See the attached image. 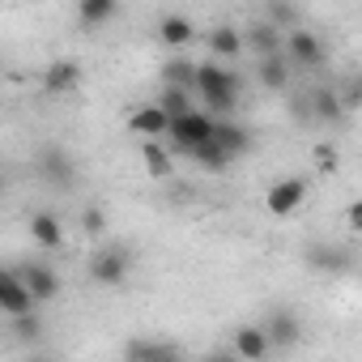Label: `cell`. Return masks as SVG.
I'll use <instances>...</instances> for the list:
<instances>
[{"label":"cell","instance_id":"cell-1","mask_svg":"<svg viewBox=\"0 0 362 362\" xmlns=\"http://www.w3.org/2000/svg\"><path fill=\"white\" fill-rule=\"evenodd\" d=\"M197 94L205 103V111L218 119V115H230L239 107V73H230L226 64L209 60L197 69Z\"/></svg>","mask_w":362,"mask_h":362},{"label":"cell","instance_id":"cell-2","mask_svg":"<svg viewBox=\"0 0 362 362\" xmlns=\"http://www.w3.org/2000/svg\"><path fill=\"white\" fill-rule=\"evenodd\" d=\"M214 136H218V119H214L205 107H197V111L184 115V119H170V145H175V149H184V153L209 145Z\"/></svg>","mask_w":362,"mask_h":362},{"label":"cell","instance_id":"cell-3","mask_svg":"<svg viewBox=\"0 0 362 362\" xmlns=\"http://www.w3.org/2000/svg\"><path fill=\"white\" fill-rule=\"evenodd\" d=\"M0 307H5L9 320H22V315H35V311H39V298L30 294V286L22 281L18 269H5V273H0Z\"/></svg>","mask_w":362,"mask_h":362},{"label":"cell","instance_id":"cell-4","mask_svg":"<svg viewBox=\"0 0 362 362\" xmlns=\"http://www.w3.org/2000/svg\"><path fill=\"white\" fill-rule=\"evenodd\" d=\"M307 201V179L303 175H290V179H277V184L264 192V209L273 218H290L298 205Z\"/></svg>","mask_w":362,"mask_h":362},{"label":"cell","instance_id":"cell-5","mask_svg":"<svg viewBox=\"0 0 362 362\" xmlns=\"http://www.w3.org/2000/svg\"><path fill=\"white\" fill-rule=\"evenodd\" d=\"M35 170H39L43 184H52V188H73V179H77V162H73V153H69V149H56V145L39 153Z\"/></svg>","mask_w":362,"mask_h":362},{"label":"cell","instance_id":"cell-6","mask_svg":"<svg viewBox=\"0 0 362 362\" xmlns=\"http://www.w3.org/2000/svg\"><path fill=\"white\" fill-rule=\"evenodd\" d=\"M124 277H128V252L124 247H103V252H94V260H90V281L94 286H124Z\"/></svg>","mask_w":362,"mask_h":362},{"label":"cell","instance_id":"cell-7","mask_svg":"<svg viewBox=\"0 0 362 362\" xmlns=\"http://www.w3.org/2000/svg\"><path fill=\"white\" fill-rule=\"evenodd\" d=\"M260 328L269 332L273 349H294V345L303 341V324H298V315H294L290 307H269V315H264Z\"/></svg>","mask_w":362,"mask_h":362},{"label":"cell","instance_id":"cell-8","mask_svg":"<svg viewBox=\"0 0 362 362\" xmlns=\"http://www.w3.org/2000/svg\"><path fill=\"white\" fill-rule=\"evenodd\" d=\"M286 60H290V69H320V64H324V43H320V35H311L307 26L294 30V35H286Z\"/></svg>","mask_w":362,"mask_h":362},{"label":"cell","instance_id":"cell-9","mask_svg":"<svg viewBox=\"0 0 362 362\" xmlns=\"http://www.w3.org/2000/svg\"><path fill=\"white\" fill-rule=\"evenodd\" d=\"M230 345H235V358L239 362H264L273 354V341H269V332L260 324H239L235 337H230Z\"/></svg>","mask_w":362,"mask_h":362},{"label":"cell","instance_id":"cell-10","mask_svg":"<svg viewBox=\"0 0 362 362\" xmlns=\"http://www.w3.org/2000/svg\"><path fill=\"white\" fill-rule=\"evenodd\" d=\"M303 260H307L315 273H324V277L349 273V252H341V247H332V243H324V239L307 243V247H303Z\"/></svg>","mask_w":362,"mask_h":362},{"label":"cell","instance_id":"cell-11","mask_svg":"<svg viewBox=\"0 0 362 362\" xmlns=\"http://www.w3.org/2000/svg\"><path fill=\"white\" fill-rule=\"evenodd\" d=\"M128 128H132L136 136H145V141H162V136H170V115H166L158 103H145V107H136V111L128 115Z\"/></svg>","mask_w":362,"mask_h":362},{"label":"cell","instance_id":"cell-12","mask_svg":"<svg viewBox=\"0 0 362 362\" xmlns=\"http://www.w3.org/2000/svg\"><path fill=\"white\" fill-rule=\"evenodd\" d=\"M205 43H209V52L218 56V64H222V60H239V56L247 52V35H243L239 26H226V22L214 26V30L205 35Z\"/></svg>","mask_w":362,"mask_h":362},{"label":"cell","instance_id":"cell-13","mask_svg":"<svg viewBox=\"0 0 362 362\" xmlns=\"http://www.w3.org/2000/svg\"><path fill=\"white\" fill-rule=\"evenodd\" d=\"M18 273H22V281L30 286V294L39 298V307H43V303H52V298L60 294V277H56V269H52V264L35 260V264H26V269H18Z\"/></svg>","mask_w":362,"mask_h":362},{"label":"cell","instance_id":"cell-14","mask_svg":"<svg viewBox=\"0 0 362 362\" xmlns=\"http://www.w3.org/2000/svg\"><path fill=\"white\" fill-rule=\"evenodd\" d=\"M243 35H247V47H252L260 60H269V56H286V35H281L277 26H269L264 18H260L256 26H247Z\"/></svg>","mask_w":362,"mask_h":362},{"label":"cell","instance_id":"cell-15","mask_svg":"<svg viewBox=\"0 0 362 362\" xmlns=\"http://www.w3.org/2000/svg\"><path fill=\"white\" fill-rule=\"evenodd\" d=\"M81 86V64L77 60H52L43 69V90L47 94H73Z\"/></svg>","mask_w":362,"mask_h":362},{"label":"cell","instance_id":"cell-16","mask_svg":"<svg viewBox=\"0 0 362 362\" xmlns=\"http://www.w3.org/2000/svg\"><path fill=\"white\" fill-rule=\"evenodd\" d=\"M179 349L170 341H153V337H128L124 341V362H166Z\"/></svg>","mask_w":362,"mask_h":362},{"label":"cell","instance_id":"cell-17","mask_svg":"<svg viewBox=\"0 0 362 362\" xmlns=\"http://www.w3.org/2000/svg\"><path fill=\"white\" fill-rule=\"evenodd\" d=\"M307 98H311V115H315V124H341V119H345L341 90L320 86V90H307Z\"/></svg>","mask_w":362,"mask_h":362},{"label":"cell","instance_id":"cell-18","mask_svg":"<svg viewBox=\"0 0 362 362\" xmlns=\"http://www.w3.org/2000/svg\"><path fill=\"white\" fill-rule=\"evenodd\" d=\"M30 239H35V247L56 252V247H64V222L56 214H30Z\"/></svg>","mask_w":362,"mask_h":362},{"label":"cell","instance_id":"cell-19","mask_svg":"<svg viewBox=\"0 0 362 362\" xmlns=\"http://www.w3.org/2000/svg\"><path fill=\"white\" fill-rule=\"evenodd\" d=\"M158 39H162L166 47H188V43L197 39V26H192L184 13H162V18H158Z\"/></svg>","mask_w":362,"mask_h":362},{"label":"cell","instance_id":"cell-20","mask_svg":"<svg viewBox=\"0 0 362 362\" xmlns=\"http://www.w3.org/2000/svg\"><path fill=\"white\" fill-rule=\"evenodd\" d=\"M197 69L201 64H192V60H184V56H175V60H166L162 64V90H197Z\"/></svg>","mask_w":362,"mask_h":362},{"label":"cell","instance_id":"cell-21","mask_svg":"<svg viewBox=\"0 0 362 362\" xmlns=\"http://www.w3.org/2000/svg\"><path fill=\"white\" fill-rule=\"evenodd\" d=\"M290 73H294V69H290V60H286V56L256 60V77H260V86H264V90H277V94H281V90L290 86Z\"/></svg>","mask_w":362,"mask_h":362},{"label":"cell","instance_id":"cell-22","mask_svg":"<svg viewBox=\"0 0 362 362\" xmlns=\"http://www.w3.org/2000/svg\"><path fill=\"white\" fill-rule=\"evenodd\" d=\"M230 158H239V153H247L252 149V132L239 124V119H218V136H214Z\"/></svg>","mask_w":362,"mask_h":362},{"label":"cell","instance_id":"cell-23","mask_svg":"<svg viewBox=\"0 0 362 362\" xmlns=\"http://www.w3.org/2000/svg\"><path fill=\"white\" fill-rule=\"evenodd\" d=\"M119 13L115 0H77V22L81 26H107Z\"/></svg>","mask_w":362,"mask_h":362},{"label":"cell","instance_id":"cell-24","mask_svg":"<svg viewBox=\"0 0 362 362\" xmlns=\"http://www.w3.org/2000/svg\"><path fill=\"white\" fill-rule=\"evenodd\" d=\"M264 22H269V26H277L281 35H294V30H303V13H298L294 5H281V0H273V5L264 9Z\"/></svg>","mask_w":362,"mask_h":362},{"label":"cell","instance_id":"cell-25","mask_svg":"<svg viewBox=\"0 0 362 362\" xmlns=\"http://www.w3.org/2000/svg\"><path fill=\"white\" fill-rule=\"evenodd\" d=\"M158 107H162L170 119H184V115H192V111H197L188 90H162V94H158Z\"/></svg>","mask_w":362,"mask_h":362},{"label":"cell","instance_id":"cell-26","mask_svg":"<svg viewBox=\"0 0 362 362\" xmlns=\"http://www.w3.org/2000/svg\"><path fill=\"white\" fill-rule=\"evenodd\" d=\"M141 158H145V166H149V175H153V179H166V175L175 170L170 153H166L158 141H145V145H141Z\"/></svg>","mask_w":362,"mask_h":362},{"label":"cell","instance_id":"cell-27","mask_svg":"<svg viewBox=\"0 0 362 362\" xmlns=\"http://www.w3.org/2000/svg\"><path fill=\"white\" fill-rule=\"evenodd\" d=\"M9 328H13V341H18V345L43 341V315H39V311H35V315H22V320H9Z\"/></svg>","mask_w":362,"mask_h":362},{"label":"cell","instance_id":"cell-28","mask_svg":"<svg viewBox=\"0 0 362 362\" xmlns=\"http://www.w3.org/2000/svg\"><path fill=\"white\" fill-rule=\"evenodd\" d=\"M188 158H197V162H201L205 170H222L226 162H235V158H230V153H226V149H222L218 141H209V145H201V149H192Z\"/></svg>","mask_w":362,"mask_h":362},{"label":"cell","instance_id":"cell-29","mask_svg":"<svg viewBox=\"0 0 362 362\" xmlns=\"http://www.w3.org/2000/svg\"><path fill=\"white\" fill-rule=\"evenodd\" d=\"M81 226H86V235H90V239H103V235H107V214H103L98 205H86Z\"/></svg>","mask_w":362,"mask_h":362},{"label":"cell","instance_id":"cell-30","mask_svg":"<svg viewBox=\"0 0 362 362\" xmlns=\"http://www.w3.org/2000/svg\"><path fill=\"white\" fill-rule=\"evenodd\" d=\"M341 103H345V111H349V107H362V77H358L354 86L341 90Z\"/></svg>","mask_w":362,"mask_h":362},{"label":"cell","instance_id":"cell-31","mask_svg":"<svg viewBox=\"0 0 362 362\" xmlns=\"http://www.w3.org/2000/svg\"><path fill=\"white\" fill-rule=\"evenodd\" d=\"M345 222H349L354 230H362V201H354V205H349V214H345Z\"/></svg>","mask_w":362,"mask_h":362},{"label":"cell","instance_id":"cell-32","mask_svg":"<svg viewBox=\"0 0 362 362\" xmlns=\"http://www.w3.org/2000/svg\"><path fill=\"white\" fill-rule=\"evenodd\" d=\"M205 362H239L235 354H214V358H205Z\"/></svg>","mask_w":362,"mask_h":362},{"label":"cell","instance_id":"cell-33","mask_svg":"<svg viewBox=\"0 0 362 362\" xmlns=\"http://www.w3.org/2000/svg\"><path fill=\"white\" fill-rule=\"evenodd\" d=\"M166 362H184V358H179V354H175V358H166Z\"/></svg>","mask_w":362,"mask_h":362},{"label":"cell","instance_id":"cell-34","mask_svg":"<svg viewBox=\"0 0 362 362\" xmlns=\"http://www.w3.org/2000/svg\"><path fill=\"white\" fill-rule=\"evenodd\" d=\"M26 362H47V358H26Z\"/></svg>","mask_w":362,"mask_h":362}]
</instances>
